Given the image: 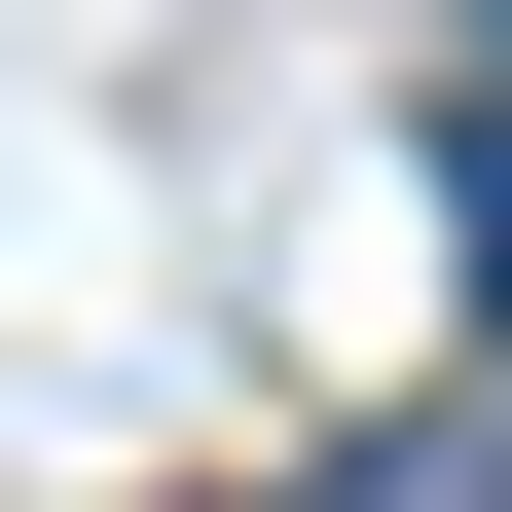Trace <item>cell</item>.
Segmentation results:
<instances>
[{
	"label": "cell",
	"mask_w": 512,
	"mask_h": 512,
	"mask_svg": "<svg viewBox=\"0 0 512 512\" xmlns=\"http://www.w3.org/2000/svg\"><path fill=\"white\" fill-rule=\"evenodd\" d=\"M439 220H476V293H512V110H476V147H439Z\"/></svg>",
	"instance_id": "obj_1"
}]
</instances>
